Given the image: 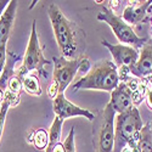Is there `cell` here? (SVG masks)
Segmentation results:
<instances>
[{
	"label": "cell",
	"mask_w": 152,
	"mask_h": 152,
	"mask_svg": "<svg viewBox=\"0 0 152 152\" xmlns=\"http://www.w3.org/2000/svg\"><path fill=\"white\" fill-rule=\"evenodd\" d=\"M121 83L118 67L112 61H100L90 68L84 77L72 85L73 91L78 90H105L113 91Z\"/></svg>",
	"instance_id": "1"
},
{
	"label": "cell",
	"mask_w": 152,
	"mask_h": 152,
	"mask_svg": "<svg viewBox=\"0 0 152 152\" xmlns=\"http://www.w3.org/2000/svg\"><path fill=\"white\" fill-rule=\"evenodd\" d=\"M48 15L50 18L54 31V35L57 43V46L62 54V57L72 60L75 58L78 51V40L75 24L71 22L60 7L55 4H50L48 7Z\"/></svg>",
	"instance_id": "2"
},
{
	"label": "cell",
	"mask_w": 152,
	"mask_h": 152,
	"mask_svg": "<svg viewBox=\"0 0 152 152\" xmlns=\"http://www.w3.org/2000/svg\"><path fill=\"white\" fill-rule=\"evenodd\" d=\"M142 119L136 106L129 111L119 113L115 121V150L121 152L125 146H129L133 152H136L137 141L142 130Z\"/></svg>",
	"instance_id": "3"
},
{
	"label": "cell",
	"mask_w": 152,
	"mask_h": 152,
	"mask_svg": "<svg viewBox=\"0 0 152 152\" xmlns=\"http://www.w3.org/2000/svg\"><path fill=\"white\" fill-rule=\"evenodd\" d=\"M116 111L110 104L95 116L93 125V145L95 152H113L115 150Z\"/></svg>",
	"instance_id": "4"
},
{
	"label": "cell",
	"mask_w": 152,
	"mask_h": 152,
	"mask_svg": "<svg viewBox=\"0 0 152 152\" xmlns=\"http://www.w3.org/2000/svg\"><path fill=\"white\" fill-rule=\"evenodd\" d=\"M97 20L108 24L113 34H115L116 38L121 42V44L130 45V46L137 49V48H142L145 45V43L147 42V38L139 37L130 24L126 23L122 17L117 16L111 9L104 7L101 10V12H99Z\"/></svg>",
	"instance_id": "5"
},
{
	"label": "cell",
	"mask_w": 152,
	"mask_h": 152,
	"mask_svg": "<svg viewBox=\"0 0 152 152\" xmlns=\"http://www.w3.org/2000/svg\"><path fill=\"white\" fill-rule=\"evenodd\" d=\"M45 65H50V61H48L43 55V48L40 46L39 38H38L35 21H33L32 31L29 35L28 45L26 49V54H24V57H23V62L21 67L17 69V72L15 73L21 79H23L27 74L32 72H37L38 74H46V72H44Z\"/></svg>",
	"instance_id": "6"
},
{
	"label": "cell",
	"mask_w": 152,
	"mask_h": 152,
	"mask_svg": "<svg viewBox=\"0 0 152 152\" xmlns=\"http://www.w3.org/2000/svg\"><path fill=\"white\" fill-rule=\"evenodd\" d=\"M141 90L137 89V82L136 79L128 78L126 80H123L118 84V86L111 93V100L110 105L116 111V113H124L129 111L133 106L140 102Z\"/></svg>",
	"instance_id": "7"
},
{
	"label": "cell",
	"mask_w": 152,
	"mask_h": 152,
	"mask_svg": "<svg viewBox=\"0 0 152 152\" xmlns=\"http://www.w3.org/2000/svg\"><path fill=\"white\" fill-rule=\"evenodd\" d=\"M84 55L75 58L68 60L65 57H54V74H53V85L57 89L58 94H63L67 86L73 82L75 74L80 71V63Z\"/></svg>",
	"instance_id": "8"
},
{
	"label": "cell",
	"mask_w": 152,
	"mask_h": 152,
	"mask_svg": "<svg viewBox=\"0 0 152 152\" xmlns=\"http://www.w3.org/2000/svg\"><path fill=\"white\" fill-rule=\"evenodd\" d=\"M53 110L56 117H60L63 121L71 117H84L86 119H89L90 122H94L95 119V115L91 111L82 108L77 105L72 104L71 101L66 99L65 94H58L53 100Z\"/></svg>",
	"instance_id": "9"
},
{
	"label": "cell",
	"mask_w": 152,
	"mask_h": 152,
	"mask_svg": "<svg viewBox=\"0 0 152 152\" xmlns=\"http://www.w3.org/2000/svg\"><path fill=\"white\" fill-rule=\"evenodd\" d=\"M104 46L108 49L110 54L112 55L113 60H115V65L117 67H126L130 68L133 67L139 60V51L137 49L125 45V44H111L107 40L101 42Z\"/></svg>",
	"instance_id": "10"
},
{
	"label": "cell",
	"mask_w": 152,
	"mask_h": 152,
	"mask_svg": "<svg viewBox=\"0 0 152 152\" xmlns=\"http://www.w3.org/2000/svg\"><path fill=\"white\" fill-rule=\"evenodd\" d=\"M130 74L137 78L152 77V40H147L141 48L139 60L133 67L129 68Z\"/></svg>",
	"instance_id": "11"
},
{
	"label": "cell",
	"mask_w": 152,
	"mask_h": 152,
	"mask_svg": "<svg viewBox=\"0 0 152 152\" xmlns=\"http://www.w3.org/2000/svg\"><path fill=\"white\" fill-rule=\"evenodd\" d=\"M152 6V1H133L124 9L123 20L126 23L137 24L146 21L148 15V9Z\"/></svg>",
	"instance_id": "12"
},
{
	"label": "cell",
	"mask_w": 152,
	"mask_h": 152,
	"mask_svg": "<svg viewBox=\"0 0 152 152\" xmlns=\"http://www.w3.org/2000/svg\"><path fill=\"white\" fill-rule=\"evenodd\" d=\"M18 1L16 0H11L9 3L7 7L3 12L1 17H0V44L7 43V39L10 37V33L14 27V22L16 18V11H17Z\"/></svg>",
	"instance_id": "13"
},
{
	"label": "cell",
	"mask_w": 152,
	"mask_h": 152,
	"mask_svg": "<svg viewBox=\"0 0 152 152\" xmlns=\"http://www.w3.org/2000/svg\"><path fill=\"white\" fill-rule=\"evenodd\" d=\"M62 124L63 119L60 117H56L49 129V144L45 148V152H54L55 147L60 144V137L62 132Z\"/></svg>",
	"instance_id": "14"
},
{
	"label": "cell",
	"mask_w": 152,
	"mask_h": 152,
	"mask_svg": "<svg viewBox=\"0 0 152 152\" xmlns=\"http://www.w3.org/2000/svg\"><path fill=\"white\" fill-rule=\"evenodd\" d=\"M136 152H152V128L151 124L142 126L140 139L137 141Z\"/></svg>",
	"instance_id": "15"
},
{
	"label": "cell",
	"mask_w": 152,
	"mask_h": 152,
	"mask_svg": "<svg viewBox=\"0 0 152 152\" xmlns=\"http://www.w3.org/2000/svg\"><path fill=\"white\" fill-rule=\"evenodd\" d=\"M22 86H23V90H26L31 95H34V96L42 95L40 82H39V79H38L37 75L33 74V73L27 74L26 77L22 79Z\"/></svg>",
	"instance_id": "16"
},
{
	"label": "cell",
	"mask_w": 152,
	"mask_h": 152,
	"mask_svg": "<svg viewBox=\"0 0 152 152\" xmlns=\"http://www.w3.org/2000/svg\"><path fill=\"white\" fill-rule=\"evenodd\" d=\"M32 142L38 150H44L46 148L49 144V133H46L44 129H38L33 133Z\"/></svg>",
	"instance_id": "17"
},
{
	"label": "cell",
	"mask_w": 152,
	"mask_h": 152,
	"mask_svg": "<svg viewBox=\"0 0 152 152\" xmlns=\"http://www.w3.org/2000/svg\"><path fill=\"white\" fill-rule=\"evenodd\" d=\"M22 89H23V86H22V79L15 73V74L9 79V82H7L6 91L14 94V95H18V96H20V93H21Z\"/></svg>",
	"instance_id": "18"
},
{
	"label": "cell",
	"mask_w": 152,
	"mask_h": 152,
	"mask_svg": "<svg viewBox=\"0 0 152 152\" xmlns=\"http://www.w3.org/2000/svg\"><path fill=\"white\" fill-rule=\"evenodd\" d=\"M63 152H77L75 151V142H74V128H72L63 142Z\"/></svg>",
	"instance_id": "19"
},
{
	"label": "cell",
	"mask_w": 152,
	"mask_h": 152,
	"mask_svg": "<svg viewBox=\"0 0 152 152\" xmlns=\"http://www.w3.org/2000/svg\"><path fill=\"white\" fill-rule=\"evenodd\" d=\"M6 44L7 43H1L0 44V77L5 69L6 62H7V50H6Z\"/></svg>",
	"instance_id": "20"
},
{
	"label": "cell",
	"mask_w": 152,
	"mask_h": 152,
	"mask_svg": "<svg viewBox=\"0 0 152 152\" xmlns=\"http://www.w3.org/2000/svg\"><path fill=\"white\" fill-rule=\"evenodd\" d=\"M9 108H10V105L4 101L3 105H1V108H0V139H1V135H3L4 124H5V119H6V115H7Z\"/></svg>",
	"instance_id": "21"
},
{
	"label": "cell",
	"mask_w": 152,
	"mask_h": 152,
	"mask_svg": "<svg viewBox=\"0 0 152 152\" xmlns=\"http://www.w3.org/2000/svg\"><path fill=\"white\" fill-rule=\"evenodd\" d=\"M145 101L147 107L152 111V84L146 89V94H145Z\"/></svg>",
	"instance_id": "22"
},
{
	"label": "cell",
	"mask_w": 152,
	"mask_h": 152,
	"mask_svg": "<svg viewBox=\"0 0 152 152\" xmlns=\"http://www.w3.org/2000/svg\"><path fill=\"white\" fill-rule=\"evenodd\" d=\"M10 1H7V0H0V17H1L3 15V12L5 11V9L7 7Z\"/></svg>",
	"instance_id": "23"
},
{
	"label": "cell",
	"mask_w": 152,
	"mask_h": 152,
	"mask_svg": "<svg viewBox=\"0 0 152 152\" xmlns=\"http://www.w3.org/2000/svg\"><path fill=\"white\" fill-rule=\"evenodd\" d=\"M4 99H5V90L0 88V108H1V105L4 102Z\"/></svg>",
	"instance_id": "24"
},
{
	"label": "cell",
	"mask_w": 152,
	"mask_h": 152,
	"mask_svg": "<svg viewBox=\"0 0 152 152\" xmlns=\"http://www.w3.org/2000/svg\"><path fill=\"white\" fill-rule=\"evenodd\" d=\"M121 152H133V150H132L129 146H125V147H124V148H123Z\"/></svg>",
	"instance_id": "25"
},
{
	"label": "cell",
	"mask_w": 152,
	"mask_h": 152,
	"mask_svg": "<svg viewBox=\"0 0 152 152\" xmlns=\"http://www.w3.org/2000/svg\"><path fill=\"white\" fill-rule=\"evenodd\" d=\"M148 80H150V82L152 83V77H150V78H148Z\"/></svg>",
	"instance_id": "26"
},
{
	"label": "cell",
	"mask_w": 152,
	"mask_h": 152,
	"mask_svg": "<svg viewBox=\"0 0 152 152\" xmlns=\"http://www.w3.org/2000/svg\"><path fill=\"white\" fill-rule=\"evenodd\" d=\"M151 23H152V18H151Z\"/></svg>",
	"instance_id": "27"
}]
</instances>
